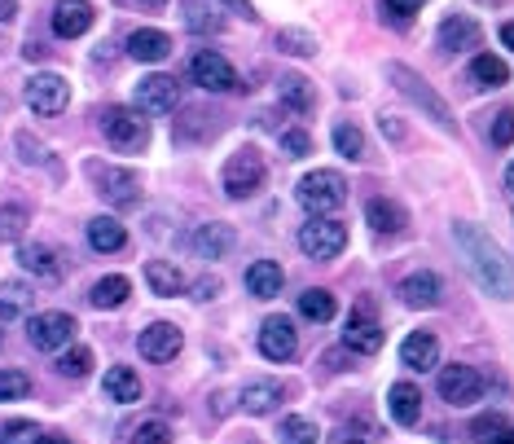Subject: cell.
<instances>
[{
  "label": "cell",
  "mask_w": 514,
  "mask_h": 444,
  "mask_svg": "<svg viewBox=\"0 0 514 444\" xmlns=\"http://www.w3.org/2000/svg\"><path fill=\"white\" fill-rule=\"evenodd\" d=\"M453 242H457V251H462L466 273L479 282V291H488L493 299H514V260L484 229L471 225V220H457Z\"/></svg>",
  "instance_id": "6da1fadb"
},
{
  "label": "cell",
  "mask_w": 514,
  "mask_h": 444,
  "mask_svg": "<svg viewBox=\"0 0 514 444\" xmlns=\"http://www.w3.org/2000/svg\"><path fill=\"white\" fill-rule=\"evenodd\" d=\"M387 75H391V84H396L400 93H405L409 102H413V106H422V110H427V115H431V124H440L444 132H449V137H457V119H453V110L444 106V97L435 93V88H431L427 80H422L418 71H409L405 62H391V66H387Z\"/></svg>",
  "instance_id": "7a4b0ae2"
},
{
  "label": "cell",
  "mask_w": 514,
  "mask_h": 444,
  "mask_svg": "<svg viewBox=\"0 0 514 444\" xmlns=\"http://www.w3.org/2000/svg\"><path fill=\"white\" fill-rule=\"evenodd\" d=\"M295 194H299V203H304L312 216H330V212H339L343 198H348V181H343L339 172H330V168H317V172H308L304 181H299Z\"/></svg>",
  "instance_id": "3957f363"
},
{
  "label": "cell",
  "mask_w": 514,
  "mask_h": 444,
  "mask_svg": "<svg viewBox=\"0 0 514 444\" xmlns=\"http://www.w3.org/2000/svg\"><path fill=\"white\" fill-rule=\"evenodd\" d=\"M102 132L106 141L115 150L124 154H141L145 146H150V128H145V119L137 115V110H124V106H110L102 115Z\"/></svg>",
  "instance_id": "277c9868"
},
{
  "label": "cell",
  "mask_w": 514,
  "mask_h": 444,
  "mask_svg": "<svg viewBox=\"0 0 514 444\" xmlns=\"http://www.w3.org/2000/svg\"><path fill=\"white\" fill-rule=\"evenodd\" d=\"M299 247H304L308 260H334L343 247H348V225L330 216H317L299 229Z\"/></svg>",
  "instance_id": "5b68a950"
},
{
  "label": "cell",
  "mask_w": 514,
  "mask_h": 444,
  "mask_svg": "<svg viewBox=\"0 0 514 444\" xmlns=\"http://www.w3.org/2000/svg\"><path fill=\"white\" fill-rule=\"evenodd\" d=\"M88 181L110 207H137L141 203V181L128 168H106V163H88Z\"/></svg>",
  "instance_id": "8992f818"
},
{
  "label": "cell",
  "mask_w": 514,
  "mask_h": 444,
  "mask_svg": "<svg viewBox=\"0 0 514 444\" xmlns=\"http://www.w3.org/2000/svg\"><path fill=\"white\" fill-rule=\"evenodd\" d=\"M75 317L71 313H36L27 321V339H31V348H40V352H62L66 343L75 339Z\"/></svg>",
  "instance_id": "52a82bcc"
},
{
  "label": "cell",
  "mask_w": 514,
  "mask_h": 444,
  "mask_svg": "<svg viewBox=\"0 0 514 444\" xmlns=\"http://www.w3.org/2000/svg\"><path fill=\"white\" fill-rule=\"evenodd\" d=\"M27 106L36 110V115H62L66 106H71V84L62 80V75H53V71H40V75H31L27 80Z\"/></svg>",
  "instance_id": "ba28073f"
},
{
  "label": "cell",
  "mask_w": 514,
  "mask_h": 444,
  "mask_svg": "<svg viewBox=\"0 0 514 444\" xmlns=\"http://www.w3.org/2000/svg\"><path fill=\"white\" fill-rule=\"evenodd\" d=\"M264 185V159L260 150H238L225 163V194L229 198H251Z\"/></svg>",
  "instance_id": "9c48e42d"
},
{
  "label": "cell",
  "mask_w": 514,
  "mask_h": 444,
  "mask_svg": "<svg viewBox=\"0 0 514 444\" xmlns=\"http://www.w3.org/2000/svg\"><path fill=\"white\" fill-rule=\"evenodd\" d=\"M189 75H194L198 88H207V93H229V88H238V71H233L216 49H198L194 58H189Z\"/></svg>",
  "instance_id": "30bf717a"
},
{
  "label": "cell",
  "mask_w": 514,
  "mask_h": 444,
  "mask_svg": "<svg viewBox=\"0 0 514 444\" xmlns=\"http://www.w3.org/2000/svg\"><path fill=\"white\" fill-rule=\"evenodd\" d=\"M435 44H440V53L457 58V53L479 49V44H484V31H479V22L471 14H449L440 22V31H435Z\"/></svg>",
  "instance_id": "8fae6325"
},
{
  "label": "cell",
  "mask_w": 514,
  "mask_h": 444,
  "mask_svg": "<svg viewBox=\"0 0 514 444\" xmlns=\"http://www.w3.org/2000/svg\"><path fill=\"white\" fill-rule=\"evenodd\" d=\"M181 330L172 326V321H154V326H145L141 330V339H137V348H141V357L145 361H154V365H167V361H176L181 357Z\"/></svg>",
  "instance_id": "7c38bea8"
},
{
  "label": "cell",
  "mask_w": 514,
  "mask_h": 444,
  "mask_svg": "<svg viewBox=\"0 0 514 444\" xmlns=\"http://www.w3.org/2000/svg\"><path fill=\"white\" fill-rule=\"evenodd\" d=\"M440 396L449 405H475L479 396H484V379H479V370H471V365H444L440 374Z\"/></svg>",
  "instance_id": "4fadbf2b"
},
{
  "label": "cell",
  "mask_w": 514,
  "mask_h": 444,
  "mask_svg": "<svg viewBox=\"0 0 514 444\" xmlns=\"http://www.w3.org/2000/svg\"><path fill=\"white\" fill-rule=\"evenodd\" d=\"M176 102H181V84L172 75H145L137 84V110L145 115H167V110H176Z\"/></svg>",
  "instance_id": "5bb4252c"
},
{
  "label": "cell",
  "mask_w": 514,
  "mask_h": 444,
  "mask_svg": "<svg viewBox=\"0 0 514 444\" xmlns=\"http://www.w3.org/2000/svg\"><path fill=\"white\" fill-rule=\"evenodd\" d=\"M299 348V330L290 317H268L260 326V352L268 361H290Z\"/></svg>",
  "instance_id": "9a60e30c"
},
{
  "label": "cell",
  "mask_w": 514,
  "mask_h": 444,
  "mask_svg": "<svg viewBox=\"0 0 514 444\" xmlns=\"http://www.w3.org/2000/svg\"><path fill=\"white\" fill-rule=\"evenodd\" d=\"M343 343H348L352 352H361V357H374L378 348H383V330H378V321L370 317V308H352L348 321H343Z\"/></svg>",
  "instance_id": "2e32d148"
},
{
  "label": "cell",
  "mask_w": 514,
  "mask_h": 444,
  "mask_svg": "<svg viewBox=\"0 0 514 444\" xmlns=\"http://www.w3.org/2000/svg\"><path fill=\"white\" fill-rule=\"evenodd\" d=\"M88 27H93V5H88V0H58L53 31H58L62 40H80Z\"/></svg>",
  "instance_id": "e0dca14e"
},
{
  "label": "cell",
  "mask_w": 514,
  "mask_h": 444,
  "mask_svg": "<svg viewBox=\"0 0 514 444\" xmlns=\"http://www.w3.org/2000/svg\"><path fill=\"white\" fill-rule=\"evenodd\" d=\"M400 361H405L413 374H427V370H435V361H440V343H435L431 330H413L405 339V348H400Z\"/></svg>",
  "instance_id": "ac0fdd59"
},
{
  "label": "cell",
  "mask_w": 514,
  "mask_h": 444,
  "mask_svg": "<svg viewBox=\"0 0 514 444\" xmlns=\"http://www.w3.org/2000/svg\"><path fill=\"white\" fill-rule=\"evenodd\" d=\"M189 247L198 251V260H225L233 251V229L229 225H198L189 233Z\"/></svg>",
  "instance_id": "d6986e66"
},
{
  "label": "cell",
  "mask_w": 514,
  "mask_h": 444,
  "mask_svg": "<svg viewBox=\"0 0 514 444\" xmlns=\"http://www.w3.org/2000/svg\"><path fill=\"white\" fill-rule=\"evenodd\" d=\"M18 264L27 269L31 277H44V282H62V264L44 242H22L18 247Z\"/></svg>",
  "instance_id": "ffe728a7"
},
{
  "label": "cell",
  "mask_w": 514,
  "mask_h": 444,
  "mask_svg": "<svg viewBox=\"0 0 514 444\" xmlns=\"http://www.w3.org/2000/svg\"><path fill=\"white\" fill-rule=\"evenodd\" d=\"M365 220H370V229L383 233V238H396V233L409 225L405 207L391 203V198H370V203H365Z\"/></svg>",
  "instance_id": "44dd1931"
},
{
  "label": "cell",
  "mask_w": 514,
  "mask_h": 444,
  "mask_svg": "<svg viewBox=\"0 0 514 444\" xmlns=\"http://www.w3.org/2000/svg\"><path fill=\"white\" fill-rule=\"evenodd\" d=\"M387 409H391V423L396 427H413L422 418V392L413 383H396L387 392Z\"/></svg>",
  "instance_id": "7402d4cb"
},
{
  "label": "cell",
  "mask_w": 514,
  "mask_h": 444,
  "mask_svg": "<svg viewBox=\"0 0 514 444\" xmlns=\"http://www.w3.org/2000/svg\"><path fill=\"white\" fill-rule=\"evenodd\" d=\"M167 53H172V36H167V31L141 27L128 36V58H137V62H163Z\"/></svg>",
  "instance_id": "603a6c76"
},
{
  "label": "cell",
  "mask_w": 514,
  "mask_h": 444,
  "mask_svg": "<svg viewBox=\"0 0 514 444\" xmlns=\"http://www.w3.org/2000/svg\"><path fill=\"white\" fill-rule=\"evenodd\" d=\"M440 295H444V286L435 273H409L405 282H400V299H405L409 308H435Z\"/></svg>",
  "instance_id": "cb8c5ba5"
},
{
  "label": "cell",
  "mask_w": 514,
  "mask_h": 444,
  "mask_svg": "<svg viewBox=\"0 0 514 444\" xmlns=\"http://www.w3.org/2000/svg\"><path fill=\"white\" fill-rule=\"evenodd\" d=\"M282 383H268V379H255V383H247L242 387V396H238V405L247 409V414H255V418H264V414H273L277 405H282Z\"/></svg>",
  "instance_id": "d4e9b609"
},
{
  "label": "cell",
  "mask_w": 514,
  "mask_h": 444,
  "mask_svg": "<svg viewBox=\"0 0 514 444\" xmlns=\"http://www.w3.org/2000/svg\"><path fill=\"white\" fill-rule=\"evenodd\" d=\"M88 242H93V251H102V255L124 251L128 247V229L119 225L115 216H93L88 220Z\"/></svg>",
  "instance_id": "484cf974"
},
{
  "label": "cell",
  "mask_w": 514,
  "mask_h": 444,
  "mask_svg": "<svg viewBox=\"0 0 514 444\" xmlns=\"http://www.w3.org/2000/svg\"><path fill=\"white\" fill-rule=\"evenodd\" d=\"M282 282H286V273H282V264H273V260H255L247 269V291L255 299H273L282 291Z\"/></svg>",
  "instance_id": "4316f807"
},
{
  "label": "cell",
  "mask_w": 514,
  "mask_h": 444,
  "mask_svg": "<svg viewBox=\"0 0 514 444\" xmlns=\"http://www.w3.org/2000/svg\"><path fill=\"white\" fill-rule=\"evenodd\" d=\"M145 282H150L154 295H181L185 291V273L176 269L172 260H150L145 264Z\"/></svg>",
  "instance_id": "83f0119b"
},
{
  "label": "cell",
  "mask_w": 514,
  "mask_h": 444,
  "mask_svg": "<svg viewBox=\"0 0 514 444\" xmlns=\"http://www.w3.org/2000/svg\"><path fill=\"white\" fill-rule=\"evenodd\" d=\"M106 396L115 405H137L141 401V379L128 370V365H115V370H106Z\"/></svg>",
  "instance_id": "f1b7e54d"
},
{
  "label": "cell",
  "mask_w": 514,
  "mask_h": 444,
  "mask_svg": "<svg viewBox=\"0 0 514 444\" xmlns=\"http://www.w3.org/2000/svg\"><path fill=\"white\" fill-rule=\"evenodd\" d=\"M471 80L479 88H501V84H510V66L497 58V53H475V62H471Z\"/></svg>",
  "instance_id": "f546056e"
},
{
  "label": "cell",
  "mask_w": 514,
  "mask_h": 444,
  "mask_svg": "<svg viewBox=\"0 0 514 444\" xmlns=\"http://www.w3.org/2000/svg\"><path fill=\"white\" fill-rule=\"evenodd\" d=\"M128 295H132L128 277L124 273H110V277H102V282L93 286V295H88V299H93V308H119Z\"/></svg>",
  "instance_id": "4dcf8cb0"
},
{
  "label": "cell",
  "mask_w": 514,
  "mask_h": 444,
  "mask_svg": "<svg viewBox=\"0 0 514 444\" xmlns=\"http://www.w3.org/2000/svg\"><path fill=\"white\" fill-rule=\"evenodd\" d=\"M27 308H31V286H22V282L0 286V321H18Z\"/></svg>",
  "instance_id": "1f68e13d"
},
{
  "label": "cell",
  "mask_w": 514,
  "mask_h": 444,
  "mask_svg": "<svg viewBox=\"0 0 514 444\" xmlns=\"http://www.w3.org/2000/svg\"><path fill=\"white\" fill-rule=\"evenodd\" d=\"M277 440H282V444H317L321 431H317V423H312V418L290 414V418H282V427H277Z\"/></svg>",
  "instance_id": "d6a6232c"
},
{
  "label": "cell",
  "mask_w": 514,
  "mask_h": 444,
  "mask_svg": "<svg viewBox=\"0 0 514 444\" xmlns=\"http://www.w3.org/2000/svg\"><path fill=\"white\" fill-rule=\"evenodd\" d=\"M277 93H282V102L290 110H312V102H317V93H312L308 80H299V75H286L282 84H277Z\"/></svg>",
  "instance_id": "836d02e7"
},
{
  "label": "cell",
  "mask_w": 514,
  "mask_h": 444,
  "mask_svg": "<svg viewBox=\"0 0 514 444\" xmlns=\"http://www.w3.org/2000/svg\"><path fill=\"white\" fill-rule=\"evenodd\" d=\"M299 313H304L308 321H330L334 313H339V304H334L330 291H304L299 295Z\"/></svg>",
  "instance_id": "e575fe53"
},
{
  "label": "cell",
  "mask_w": 514,
  "mask_h": 444,
  "mask_svg": "<svg viewBox=\"0 0 514 444\" xmlns=\"http://www.w3.org/2000/svg\"><path fill=\"white\" fill-rule=\"evenodd\" d=\"M334 150H339L343 159L361 163L365 159V132L356 124H339V128H334Z\"/></svg>",
  "instance_id": "d590c367"
},
{
  "label": "cell",
  "mask_w": 514,
  "mask_h": 444,
  "mask_svg": "<svg viewBox=\"0 0 514 444\" xmlns=\"http://www.w3.org/2000/svg\"><path fill=\"white\" fill-rule=\"evenodd\" d=\"M88 370H93V348H66L58 357V374L66 379H84Z\"/></svg>",
  "instance_id": "8d00e7d4"
},
{
  "label": "cell",
  "mask_w": 514,
  "mask_h": 444,
  "mask_svg": "<svg viewBox=\"0 0 514 444\" xmlns=\"http://www.w3.org/2000/svg\"><path fill=\"white\" fill-rule=\"evenodd\" d=\"M277 49L290 53V58H312L317 53V40L308 36V31H295V27H286L282 36H277Z\"/></svg>",
  "instance_id": "74e56055"
},
{
  "label": "cell",
  "mask_w": 514,
  "mask_h": 444,
  "mask_svg": "<svg viewBox=\"0 0 514 444\" xmlns=\"http://www.w3.org/2000/svg\"><path fill=\"white\" fill-rule=\"evenodd\" d=\"M185 22H189L194 31H220V27H225L220 18H211V5H207V0H185Z\"/></svg>",
  "instance_id": "f35d334b"
},
{
  "label": "cell",
  "mask_w": 514,
  "mask_h": 444,
  "mask_svg": "<svg viewBox=\"0 0 514 444\" xmlns=\"http://www.w3.org/2000/svg\"><path fill=\"white\" fill-rule=\"evenodd\" d=\"M44 431L36 423H27V418H18V423H5L0 427V444H36Z\"/></svg>",
  "instance_id": "ab89813d"
},
{
  "label": "cell",
  "mask_w": 514,
  "mask_h": 444,
  "mask_svg": "<svg viewBox=\"0 0 514 444\" xmlns=\"http://www.w3.org/2000/svg\"><path fill=\"white\" fill-rule=\"evenodd\" d=\"M31 392V379L22 370H0V401H22Z\"/></svg>",
  "instance_id": "60d3db41"
},
{
  "label": "cell",
  "mask_w": 514,
  "mask_h": 444,
  "mask_svg": "<svg viewBox=\"0 0 514 444\" xmlns=\"http://www.w3.org/2000/svg\"><path fill=\"white\" fill-rule=\"evenodd\" d=\"M27 229V212L22 207H0V242H18Z\"/></svg>",
  "instance_id": "b9f144b4"
},
{
  "label": "cell",
  "mask_w": 514,
  "mask_h": 444,
  "mask_svg": "<svg viewBox=\"0 0 514 444\" xmlns=\"http://www.w3.org/2000/svg\"><path fill=\"white\" fill-rule=\"evenodd\" d=\"M506 427H510V423H506L501 414H479V418H475V427H471V436H475L479 444H493Z\"/></svg>",
  "instance_id": "7bdbcfd3"
},
{
  "label": "cell",
  "mask_w": 514,
  "mask_h": 444,
  "mask_svg": "<svg viewBox=\"0 0 514 444\" xmlns=\"http://www.w3.org/2000/svg\"><path fill=\"white\" fill-rule=\"evenodd\" d=\"M128 444H172V431H167V423H159V418H150V423H141L132 431Z\"/></svg>",
  "instance_id": "ee69618b"
},
{
  "label": "cell",
  "mask_w": 514,
  "mask_h": 444,
  "mask_svg": "<svg viewBox=\"0 0 514 444\" xmlns=\"http://www.w3.org/2000/svg\"><path fill=\"white\" fill-rule=\"evenodd\" d=\"M493 146H514V110H501L493 119Z\"/></svg>",
  "instance_id": "f6af8a7d"
},
{
  "label": "cell",
  "mask_w": 514,
  "mask_h": 444,
  "mask_svg": "<svg viewBox=\"0 0 514 444\" xmlns=\"http://www.w3.org/2000/svg\"><path fill=\"white\" fill-rule=\"evenodd\" d=\"M282 146H286V154H308L312 150V137L304 128H290V132H282Z\"/></svg>",
  "instance_id": "bcb514c9"
},
{
  "label": "cell",
  "mask_w": 514,
  "mask_h": 444,
  "mask_svg": "<svg viewBox=\"0 0 514 444\" xmlns=\"http://www.w3.org/2000/svg\"><path fill=\"white\" fill-rule=\"evenodd\" d=\"M422 9V0H387V14L391 18H413Z\"/></svg>",
  "instance_id": "7dc6e473"
},
{
  "label": "cell",
  "mask_w": 514,
  "mask_h": 444,
  "mask_svg": "<svg viewBox=\"0 0 514 444\" xmlns=\"http://www.w3.org/2000/svg\"><path fill=\"white\" fill-rule=\"evenodd\" d=\"M216 291H220V282H216V277H203V282L194 286V295H198V299H216Z\"/></svg>",
  "instance_id": "c3c4849f"
},
{
  "label": "cell",
  "mask_w": 514,
  "mask_h": 444,
  "mask_svg": "<svg viewBox=\"0 0 514 444\" xmlns=\"http://www.w3.org/2000/svg\"><path fill=\"white\" fill-rule=\"evenodd\" d=\"M18 18V0H0V22H14Z\"/></svg>",
  "instance_id": "681fc988"
},
{
  "label": "cell",
  "mask_w": 514,
  "mask_h": 444,
  "mask_svg": "<svg viewBox=\"0 0 514 444\" xmlns=\"http://www.w3.org/2000/svg\"><path fill=\"white\" fill-rule=\"evenodd\" d=\"M501 44H506V49H514V22H506V27H501Z\"/></svg>",
  "instance_id": "f907efd6"
},
{
  "label": "cell",
  "mask_w": 514,
  "mask_h": 444,
  "mask_svg": "<svg viewBox=\"0 0 514 444\" xmlns=\"http://www.w3.org/2000/svg\"><path fill=\"white\" fill-rule=\"evenodd\" d=\"M493 444H514V427H506V431H501V436H497Z\"/></svg>",
  "instance_id": "816d5d0a"
},
{
  "label": "cell",
  "mask_w": 514,
  "mask_h": 444,
  "mask_svg": "<svg viewBox=\"0 0 514 444\" xmlns=\"http://www.w3.org/2000/svg\"><path fill=\"white\" fill-rule=\"evenodd\" d=\"M132 5H145V9H163L167 0H132Z\"/></svg>",
  "instance_id": "f5cc1de1"
},
{
  "label": "cell",
  "mask_w": 514,
  "mask_h": 444,
  "mask_svg": "<svg viewBox=\"0 0 514 444\" xmlns=\"http://www.w3.org/2000/svg\"><path fill=\"white\" fill-rule=\"evenodd\" d=\"M36 444H71V440H66V436H40Z\"/></svg>",
  "instance_id": "db71d44e"
},
{
  "label": "cell",
  "mask_w": 514,
  "mask_h": 444,
  "mask_svg": "<svg viewBox=\"0 0 514 444\" xmlns=\"http://www.w3.org/2000/svg\"><path fill=\"white\" fill-rule=\"evenodd\" d=\"M506 185H510V194H514V163H510V168H506Z\"/></svg>",
  "instance_id": "11a10c76"
},
{
  "label": "cell",
  "mask_w": 514,
  "mask_h": 444,
  "mask_svg": "<svg viewBox=\"0 0 514 444\" xmlns=\"http://www.w3.org/2000/svg\"><path fill=\"white\" fill-rule=\"evenodd\" d=\"M343 444H365V440H343Z\"/></svg>",
  "instance_id": "9f6ffc18"
}]
</instances>
